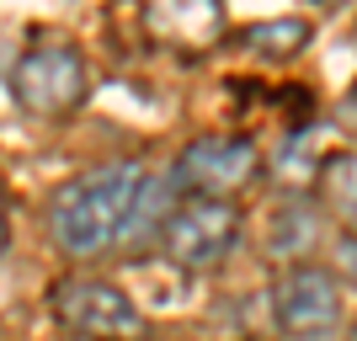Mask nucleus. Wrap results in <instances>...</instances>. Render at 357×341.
<instances>
[{
  "instance_id": "1",
  "label": "nucleus",
  "mask_w": 357,
  "mask_h": 341,
  "mask_svg": "<svg viewBox=\"0 0 357 341\" xmlns=\"http://www.w3.org/2000/svg\"><path fill=\"white\" fill-rule=\"evenodd\" d=\"M139 176H144L139 160H107L96 171H80L75 181H64L54 192V203H48V235H54V245L70 256H96L107 245H118Z\"/></svg>"
},
{
  "instance_id": "2",
  "label": "nucleus",
  "mask_w": 357,
  "mask_h": 341,
  "mask_svg": "<svg viewBox=\"0 0 357 341\" xmlns=\"http://www.w3.org/2000/svg\"><path fill=\"white\" fill-rule=\"evenodd\" d=\"M54 320L80 341H149V320L139 304L107 278H64L54 282Z\"/></svg>"
},
{
  "instance_id": "3",
  "label": "nucleus",
  "mask_w": 357,
  "mask_h": 341,
  "mask_svg": "<svg viewBox=\"0 0 357 341\" xmlns=\"http://www.w3.org/2000/svg\"><path fill=\"white\" fill-rule=\"evenodd\" d=\"M165 256L187 272H208L240 245V208L229 197H176L160 224Z\"/></svg>"
},
{
  "instance_id": "4",
  "label": "nucleus",
  "mask_w": 357,
  "mask_h": 341,
  "mask_svg": "<svg viewBox=\"0 0 357 341\" xmlns=\"http://www.w3.org/2000/svg\"><path fill=\"white\" fill-rule=\"evenodd\" d=\"M86 91H91V75L75 43H38L11 70V96L32 118H64L86 102Z\"/></svg>"
},
{
  "instance_id": "5",
  "label": "nucleus",
  "mask_w": 357,
  "mask_h": 341,
  "mask_svg": "<svg viewBox=\"0 0 357 341\" xmlns=\"http://www.w3.org/2000/svg\"><path fill=\"white\" fill-rule=\"evenodd\" d=\"M261 171V149L245 134H203L176 155V165L165 171L181 197H235L240 187H251Z\"/></svg>"
},
{
  "instance_id": "6",
  "label": "nucleus",
  "mask_w": 357,
  "mask_h": 341,
  "mask_svg": "<svg viewBox=\"0 0 357 341\" xmlns=\"http://www.w3.org/2000/svg\"><path fill=\"white\" fill-rule=\"evenodd\" d=\"M272 320L294 341H320L342 326V282L326 267H294L283 272L272 294Z\"/></svg>"
},
{
  "instance_id": "7",
  "label": "nucleus",
  "mask_w": 357,
  "mask_h": 341,
  "mask_svg": "<svg viewBox=\"0 0 357 341\" xmlns=\"http://www.w3.org/2000/svg\"><path fill=\"white\" fill-rule=\"evenodd\" d=\"M144 32L165 48L203 54L224 38V0H144Z\"/></svg>"
},
{
  "instance_id": "8",
  "label": "nucleus",
  "mask_w": 357,
  "mask_h": 341,
  "mask_svg": "<svg viewBox=\"0 0 357 341\" xmlns=\"http://www.w3.org/2000/svg\"><path fill=\"white\" fill-rule=\"evenodd\" d=\"M176 187H171V176H139L134 187V203H128V219H123V245H144L149 235H160L165 213L176 208Z\"/></svg>"
},
{
  "instance_id": "9",
  "label": "nucleus",
  "mask_w": 357,
  "mask_h": 341,
  "mask_svg": "<svg viewBox=\"0 0 357 341\" xmlns=\"http://www.w3.org/2000/svg\"><path fill=\"white\" fill-rule=\"evenodd\" d=\"M320 171V197H326V208L336 213V219H347L357 229V155L352 149H342V155H331L326 165H314Z\"/></svg>"
},
{
  "instance_id": "10",
  "label": "nucleus",
  "mask_w": 357,
  "mask_h": 341,
  "mask_svg": "<svg viewBox=\"0 0 357 341\" xmlns=\"http://www.w3.org/2000/svg\"><path fill=\"white\" fill-rule=\"evenodd\" d=\"M245 43L267 59H294L298 48L310 43V22L298 16H283V22H261V27H245Z\"/></svg>"
},
{
  "instance_id": "11",
  "label": "nucleus",
  "mask_w": 357,
  "mask_h": 341,
  "mask_svg": "<svg viewBox=\"0 0 357 341\" xmlns=\"http://www.w3.org/2000/svg\"><path fill=\"white\" fill-rule=\"evenodd\" d=\"M336 256H342V272H352V278H357V235H342Z\"/></svg>"
},
{
  "instance_id": "12",
  "label": "nucleus",
  "mask_w": 357,
  "mask_h": 341,
  "mask_svg": "<svg viewBox=\"0 0 357 341\" xmlns=\"http://www.w3.org/2000/svg\"><path fill=\"white\" fill-rule=\"evenodd\" d=\"M6 245H11V203L0 192V256H6Z\"/></svg>"
},
{
  "instance_id": "13",
  "label": "nucleus",
  "mask_w": 357,
  "mask_h": 341,
  "mask_svg": "<svg viewBox=\"0 0 357 341\" xmlns=\"http://www.w3.org/2000/svg\"><path fill=\"white\" fill-rule=\"evenodd\" d=\"M331 6H352V0H331Z\"/></svg>"
},
{
  "instance_id": "14",
  "label": "nucleus",
  "mask_w": 357,
  "mask_h": 341,
  "mask_svg": "<svg viewBox=\"0 0 357 341\" xmlns=\"http://www.w3.org/2000/svg\"><path fill=\"white\" fill-rule=\"evenodd\" d=\"M352 341H357V326H352Z\"/></svg>"
}]
</instances>
